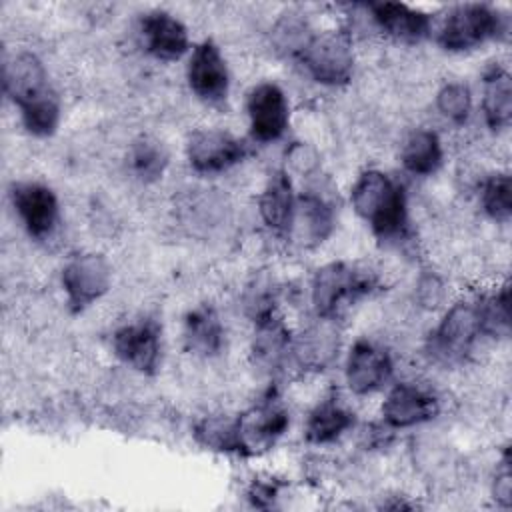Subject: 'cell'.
<instances>
[{"label": "cell", "instance_id": "4", "mask_svg": "<svg viewBox=\"0 0 512 512\" xmlns=\"http://www.w3.org/2000/svg\"><path fill=\"white\" fill-rule=\"evenodd\" d=\"M372 274L348 264L328 262L312 278V306L318 318H334L344 302H354L374 288Z\"/></svg>", "mask_w": 512, "mask_h": 512}, {"label": "cell", "instance_id": "5", "mask_svg": "<svg viewBox=\"0 0 512 512\" xmlns=\"http://www.w3.org/2000/svg\"><path fill=\"white\" fill-rule=\"evenodd\" d=\"M482 334L480 300H460L442 316L428 340L430 354L444 362H460Z\"/></svg>", "mask_w": 512, "mask_h": 512}, {"label": "cell", "instance_id": "27", "mask_svg": "<svg viewBox=\"0 0 512 512\" xmlns=\"http://www.w3.org/2000/svg\"><path fill=\"white\" fill-rule=\"evenodd\" d=\"M194 438L208 450L240 454V436L236 418L208 416L194 426Z\"/></svg>", "mask_w": 512, "mask_h": 512}, {"label": "cell", "instance_id": "23", "mask_svg": "<svg viewBox=\"0 0 512 512\" xmlns=\"http://www.w3.org/2000/svg\"><path fill=\"white\" fill-rule=\"evenodd\" d=\"M354 426V414L336 398H326L310 412L304 436L310 444H330Z\"/></svg>", "mask_w": 512, "mask_h": 512}, {"label": "cell", "instance_id": "13", "mask_svg": "<svg viewBox=\"0 0 512 512\" xmlns=\"http://www.w3.org/2000/svg\"><path fill=\"white\" fill-rule=\"evenodd\" d=\"M116 358L140 374H154L160 360V326L146 318L120 326L112 336Z\"/></svg>", "mask_w": 512, "mask_h": 512}, {"label": "cell", "instance_id": "26", "mask_svg": "<svg viewBox=\"0 0 512 512\" xmlns=\"http://www.w3.org/2000/svg\"><path fill=\"white\" fill-rule=\"evenodd\" d=\"M278 302V286L268 272L254 274V278L246 284L242 294V306L248 318L254 324L270 320L276 316Z\"/></svg>", "mask_w": 512, "mask_h": 512}, {"label": "cell", "instance_id": "2", "mask_svg": "<svg viewBox=\"0 0 512 512\" xmlns=\"http://www.w3.org/2000/svg\"><path fill=\"white\" fill-rule=\"evenodd\" d=\"M354 212L380 240L400 238L408 224V206L402 184L380 170H366L350 190Z\"/></svg>", "mask_w": 512, "mask_h": 512}, {"label": "cell", "instance_id": "22", "mask_svg": "<svg viewBox=\"0 0 512 512\" xmlns=\"http://www.w3.org/2000/svg\"><path fill=\"white\" fill-rule=\"evenodd\" d=\"M320 324L308 328L294 344L292 350L298 364L310 370H322L338 350V334L330 318H318Z\"/></svg>", "mask_w": 512, "mask_h": 512}, {"label": "cell", "instance_id": "6", "mask_svg": "<svg viewBox=\"0 0 512 512\" xmlns=\"http://www.w3.org/2000/svg\"><path fill=\"white\" fill-rule=\"evenodd\" d=\"M298 60L318 84L344 86L350 82L354 70L352 40L344 30L314 34Z\"/></svg>", "mask_w": 512, "mask_h": 512}, {"label": "cell", "instance_id": "3", "mask_svg": "<svg viewBox=\"0 0 512 512\" xmlns=\"http://www.w3.org/2000/svg\"><path fill=\"white\" fill-rule=\"evenodd\" d=\"M432 32L448 52L474 50L490 40H500L508 34V16L490 4H454L434 22Z\"/></svg>", "mask_w": 512, "mask_h": 512}, {"label": "cell", "instance_id": "10", "mask_svg": "<svg viewBox=\"0 0 512 512\" xmlns=\"http://www.w3.org/2000/svg\"><path fill=\"white\" fill-rule=\"evenodd\" d=\"M246 112L252 138L262 144L282 138L290 122V106L286 94L274 82H260L248 92Z\"/></svg>", "mask_w": 512, "mask_h": 512}, {"label": "cell", "instance_id": "24", "mask_svg": "<svg viewBox=\"0 0 512 512\" xmlns=\"http://www.w3.org/2000/svg\"><path fill=\"white\" fill-rule=\"evenodd\" d=\"M400 160L404 168L414 176H430L438 172L444 160V150L434 130L418 128L404 140Z\"/></svg>", "mask_w": 512, "mask_h": 512}, {"label": "cell", "instance_id": "7", "mask_svg": "<svg viewBox=\"0 0 512 512\" xmlns=\"http://www.w3.org/2000/svg\"><path fill=\"white\" fill-rule=\"evenodd\" d=\"M112 282V270L102 254L86 252L70 258L62 268V288L72 314L84 312L100 300Z\"/></svg>", "mask_w": 512, "mask_h": 512}, {"label": "cell", "instance_id": "33", "mask_svg": "<svg viewBox=\"0 0 512 512\" xmlns=\"http://www.w3.org/2000/svg\"><path fill=\"white\" fill-rule=\"evenodd\" d=\"M492 494H494V500L508 508L512 504V474H510V450L506 448L504 454H502V460H500V470L496 472V478H494V486H492Z\"/></svg>", "mask_w": 512, "mask_h": 512}, {"label": "cell", "instance_id": "9", "mask_svg": "<svg viewBox=\"0 0 512 512\" xmlns=\"http://www.w3.org/2000/svg\"><path fill=\"white\" fill-rule=\"evenodd\" d=\"M240 436V456H256L270 450L288 428V412L268 396L236 418Z\"/></svg>", "mask_w": 512, "mask_h": 512}, {"label": "cell", "instance_id": "19", "mask_svg": "<svg viewBox=\"0 0 512 512\" xmlns=\"http://www.w3.org/2000/svg\"><path fill=\"white\" fill-rule=\"evenodd\" d=\"M294 208H296V196H294L288 174L284 170L272 172L258 198V210H260L262 222L274 232L288 234Z\"/></svg>", "mask_w": 512, "mask_h": 512}, {"label": "cell", "instance_id": "15", "mask_svg": "<svg viewBox=\"0 0 512 512\" xmlns=\"http://www.w3.org/2000/svg\"><path fill=\"white\" fill-rule=\"evenodd\" d=\"M438 410L440 406L436 396L414 384L400 382L386 394L382 418L392 428H412L436 418Z\"/></svg>", "mask_w": 512, "mask_h": 512}, {"label": "cell", "instance_id": "17", "mask_svg": "<svg viewBox=\"0 0 512 512\" xmlns=\"http://www.w3.org/2000/svg\"><path fill=\"white\" fill-rule=\"evenodd\" d=\"M334 230V210L318 194L306 192L296 198V208L288 234L304 248L322 244Z\"/></svg>", "mask_w": 512, "mask_h": 512}, {"label": "cell", "instance_id": "14", "mask_svg": "<svg viewBox=\"0 0 512 512\" xmlns=\"http://www.w3.org/2000/svg\"><path fill=\"white\" fill-rule=\"evenodd\" d=\"M344 374L352 394L366 396L382 388V384L390 378L392 358L376 342L360 338L348 352Z\"/></svg>", "mask_w": 512, "mask_h": 512}, {"label": "cell", "instance_id": "30", "mask_svg": "<svg viewBox=\"0 0 512 512\" xmlns=\"http://www.w3.org/2000/svg\"><path fill=\"white\" fill-rule=\"evenodd\" d=\"M482 316V334L492 338H506L510 334V304H508V286H502L488 298L480 300Z\"/></svg>", "mask_w": 512, "mask_h": 512}, {"label": "cell", "instance_id": "8", "mask_svg": "<svg viewBox=\"0 0 512 512\" xmlns=\"http://www.w3.org/2000/svg\"><path fill=\"white\" fill-rule=\"evenodd\" d=\"M12 206L34 240H46L60 222V206L54 190L42 182H16L10 188Z\"/></svg>", "mask_w": 512, "mask_h": 512}, {"label": "cell", "instance_id": "11", "mask_svg": "<svg viewBox=\"0 0 512 512\" xmlns=\"http://www.w3.org/2000/svg\"><path fill=\"white\" fill-rule=\"evenodd\" d=\"M188 164L200 174L224 172L246 156V146L234 134L220 128L196 130L186 144Z\"/></svg>", "mask_w": 512, "mask_h": 512}, {"label": "cell", "instance_id": "1", "mask_svg": "<svg viewBox=\"0 0 512 512\" xmlns=\"http://www.w3.org/2000/svg\"><path fill=\"white\" fill-rule=\"evenodd\" d=\"M4 94L18 106L24 128L40 138L52 136L60 124V102L48 82L42 60L32 52H18L4 60Z\"/></svg>", "mask_w": 512, "mask_h": 512}, {"label": "cell", "instance_id": "20", "mask_svg": "<svg viewBox=\"0 0 512 512\" xmlns=\"http://www.w3.org/2000/svg\"><path fill=\"white\" fill-rule=\"evenodd\" d=\"M224 344V326L218 312L202 304L184 318V346L196 356H216Z\"/></svg>", "mask_w": 512, "mask_h": 512}, {"label": "cell", "instance_id": "12", "mask_svg": "<svg viewBox=\"0 0 512 512\" xmlns=\"http://www.w3.org/2000/svg\"><path fill=\"white\" fill-rule=\"evenodd\" d=\"M186 78L190 90L200 100L208 104L226 100L230 90V74L220 48L212 40H202L194 46L186 66Z\"/></svg>", "mask_w": 512, "mask_h": 512}, {"label": "cell", "instance_id": "25", "mask_svg": "<svg viewBox=\"0 0 512 512\" xmlns=\"http://www.w3.org/2000/svg\"><path fill=\"white\" fill-rule=\"evenodd\" d=\"M292 350V340L288 328L278 316L256 324L252 356L254 362L264 370H276Z\"/></svg>", "mask_w": 512, "mask_h": 512}, {"label": "cell", "instance_id": "29", "mask_svg": "<svg viewBox=\"0 0 512 512\" xmlns=\"http://www.w3.org/2000/svg\"><path fill=\"white\" fill-rule=\"evenodd\" d=\"M482 210L496 222H508L512 216V178L506 172L492 174L480 188Z\"/></svg>", "mask_w": 512, "mask_h": 512}, {"label": "cell", "instance_id": "32", "mask_svg": "<svg viewBox=\"0 0 512 512\" xmlns=\"http://www.w3.org/2000/svg\"><path fill=\"white\" fill-rule=\"evenodd\" d=\"M312 36L314 34L310 32L308 24L294 16H284L274 28V42L278 50H284L286 54L296 58L302 54Z\"/></svg>", "mask_w": 512, "mask_h": 512}, {"label": "cell", "instance_id": "16", "mask_svg": "<svg viewBox=\"0 0 512 512\" xmlns=\"http://www.w3.org/2000/svg\"><path fill=\"white\" fill-rule=\"evenodd\" d=\"M140 34L148 54L164 62L182 58L190 48L186 26L164 10L144 14L140 20Z\"/></svg>", "mask_w": 512, "mask_h": 512}, {"label": "cell", "instance_id": "18", "mask_svg": "<svg viewBox=\"0 0 512 512\" xmlns=\"http://www.w3.org/2000/svg\"><path fill=\"white\" fill-rule=\"evenodd\" d=\"M368 10L380 30L392 38L418 42L432 32V16L404 2H372Z\"/></svg>", "mask_w": 512, "mask_h": 512}, {"label": "cell", "instance_id": "28", "mask_svg": "<svg viewBox=\"0 0 512 512\" xmlns=\"http://www.w3.org/2000/svg\"><path fill=\"white\" fill-rule=\"evenodd\" d=\"M132 174L142 182H154L162 178L168 166V154L164 146L154 138H140L132 144L128 154Z\"/></svg>", "mask_w": 512, "mask_h": 512}, {"label": "cell", "instance_id": "31", "mask_svg": "<svg viewBox=\"0 0 512 512\" xmlns=\"http://www.w3.org/2000/svg\"><path fill=\"white\" fill-rule=\"evenodd\" d=\"M438 112L452 124H464L472 112L470 88L462 82H448L436 94Z\"/></svg>", "mask_w": 512, "mask_h": 512}, {"label": "cell", "instance_id": "34", "mask_svg": "<svg viewBox=\"0 0 512 512\" xmlns=\"http://www.w3.org/2000/svg\"><path fill=\"white\" fill-rule=\"evenodd\" d=\"M274 496H276V488L270 482H254L248 490V498L258 508H266Z\"/></svg>", "mask_w": 512, "mask_h": 512}, {"label": "cell", "instance_id": "21", "mask_svg": "<svg viewBox=\"0 0 512 512\" xmlns=\"http://www.w3.org/2000/svg\"><path fill=\"white\" fill-rule=\"evenodd\" d=\"M484 122L492 132L506 130L512 120V80L502 66H490L484 72L482 96Z\"/></svg>", "mask_w": 512, "mask_h": 512}]
</instances>
